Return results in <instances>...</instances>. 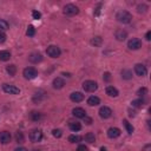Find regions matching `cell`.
<instances>
[{"label": "cell", "instance_id": "25", "mask_svg": "<svg viewBox=\"0 0 151 151\" xmlns=\"http://www.w3.org/2000/svg\"><path fill=\"white\" fill-rule=\"evenodd\" d=\"M102 43H103V39L100 38V37H94V38H92L91 39V44L93 45V46H100L102 45Z\"/></svg>", "mask_w": 151, "mask_h": 151}, {"label": "cell", "instance_id": "18", "mask_svg": "<svg viewBox=\"0 0 151 151\" xmlns=\"http://www.w3.org/2000/svg\"><path fill=\"white\" fill-rule=\"evenodd\" d=\"M106 94H107V96L109 97H117L118 96V94H119V92H118V90L116 89V87L115 86H107L106 87Z\"/></svg>", "mask_w": 151, "mask_h": 151}, {"label": "cell", "instance_id": "26", "mask_svg": "<svg viewBox=\"0 0 151 151\" xmlns=\"http://www.w3.org/2000/svg\"><path fill=\"white\" fill-rule=\"evenodd\" d=\"M122 77L124 79H126V80H129V79L132 78V72H131L130 70H123L122 71Z\"/></svg>", "mask_w": 151, "mask_h": 151}, {"label": "cell", "instance_id": "8", "mask_svg": "<svg viewBox=\"0 0 151 151\" xmlns=\"http://www.w3.org/2000/svg\"><path fill=\"white\" fill-rule=\"evenodd\" d=\"M128 47L130 50H139L140 47H142V42L139 40L138 38H132V39H130L129 40V43H128Z\"/></svg>", "mask_w": 151, "mask_h": 151}, {"label": "cell", "instance_id": "27", "mask_svg": "<svg viewBox=\"0 0 151 151\" xmlns=\"http://www.w3.org/2000/svg\"><path fill=\"white\" fill-rule=\"evenodd\" d=\"M123 124H124V126H125V129H126V131H128L130 135L133 132V126L128 122V121H126V119H124V121H123Z\"/></svg>", "mask_w": 151, "mask_h": 151}, {"label": "cell", "instance_id": "19", "mask_svg": "<svg viewBox=\"0 0 151 151\" xmlns=\"http://www.w3.org/2000/svg\"><path fill=\"white\" fill-rule=\"evenodd\" d=\"M87 104L90 106H97L100 104V99L97 96H91V97H89V99H87Z\"/></svg>", "mask_w": 151, "mask_h": 151}, {"label": "cell", "instance_id": "30", "mask_svg": "<svg viewBox=\"0 0 151 151\" xmlns=\"http://www.w3.org/2000/svg\"><path fill=\"white\" fill-rule=\"evenodd\" d=\"M15 140H17L18 143H24V140H25V137H24L22 132L18 131L17 133H15Z\"/></svg>", "mask_w": 151, "mask_h": 151}, {"label": "cell", "instance_id": "13", "mask_svg": "<svg viewBox=\"0 0 151 151\" xmlns=\"http://www.w3.org/2000/svg\"><path fill=\"white\" fill-rule=\"evenodd\" d=\"M52 85H53L54 89H57V90L63 89V87H64V85H65V80L63 78H60V77H57V78L53 79Z\"/></svg>", "mask_w": 151, "mask_h": 151}, {"label": "cell", "instance_id": "20", "mask_svg": "<svg viewBox=\"0 0 151 151\" xmlns=\"http://www.w3.org/2000/svg\"><path fill=\"white\" fill-rule=\"evenodd\" d=\"M11 58V53L9 51H0V60L3 61H7Z\"/></svg>", "mask_w": 151, "mask_h": 151}, {"label": "cell", "instance_id": "24", "mask_svg": "<svg viewBox=\"0 0 151 151\" xmlns=\"http://www.w3.org/2000/svg\"><path fill=\"white\" fill-rule=\"evenodd\" d=\"M132 106L133 107H137V109H140L143 105H144V100L143 99H135V100H132Z\"/></svg>", "mask_w": 151, "mask_h": 151}, {"label": "cell", "instance_id": "15", "mask_svg": "<svg viewBox=\"0 0 151 151\" xmlns=\"http://www.w3.org/2000/svg\"><path fill=\"white\" fill-rule=\"evenodd\" d=\"M72 113L77 118H84V117H86V111L84 109H82V107H76V109H73L72 110Z\"/></svg>", "mask_w": 151, "mask_h": 151}, {"label": "cell", "instance_id": "37", "mask_svg": "<svg viewBox=\"0 0 151 151\" xmlns=\"http://www.w3.org/2000/svg\"><path fill=\"white\" fill-rule=\"evenodd\" d=\"M103 79H104L105 82H110V79H111V75L109 72H105L104 76H103Z\"/></svg>", "mask_w": 151, "mask_h": 151}, {"label": "cell", "instance_id": "33", "mask_svg": "<svg viewBox=\"0 0 151 151\" xmlns=\"http://www.w3.org/2000/svg\"><path fill=\"white\" fill-rule=\"evenodd\" d=\"M26 34H27L28 37H33V36L36 34V28H34L33 26H28V28H27V32H26Z\"/></svg>", "mask_w": 151, "mask_h": 151}, {"label": "cell", "instance_id": "42", "mask_svg": "<svg viewBox=\"0 0 151 151\" xmlns=\"http://www.w3.org/2000/svg\"><path fill=\"white\" fill-rule=\"evenodd\" d=\"M145 39H146V40L149 42L150 40V39H151V32H150V31H149V32L146 33V36H145Z\"/></svg>", "mask_w": 151, "mask_h": 151}, {"label": "cell", "instance_id": "38", "mask_svg": "<svg viewBox=\"0 0 151 151\" xmlns=\"http://www.w3.org/2000/svg\"><path fill=\"white\" fill-rule=\"evenodd\" d=\"M6 40V34L4 32H0V44L4 43Z\"/></svg>", "mask_w": 151, "mask_h": 151}, {"label": "cell", "instance_id": "16", "mask_svg": "<svg viewBox=\"0 0 151 151\" xmlns=\"http://www.w3.org/2000/svg\"><path fill=\"white\" fill-rule=\"evenodd\" d=\"M115 37H116L117 40L123 42V40H125V39H126V37H128V33H126V31H124V30H117Z\"/></svg>", "mask_w": 151, "mask_h": 151}, {"label": "cell", "instance_id": "39", "mask_svg": "<svg viewBox=\"0 0 151 151\" xmlns=\"http://www.w3.org/2000/svg\"><path fill=\"white\" fill-rule=\"evenodd\" d=\"M77 151H87V146H85V145H79L78 146V149H77Z\"/></svg>", "mask_w": 151, "mask_h": 151}, {"label": "cell", "instance_id": "5", "mask_svg": "<svg viewBox=\"0 0 151 151\" xmlns=\"http://www.w3.org/2000/svg\"><path fill=\"white\" fill-rule=\"evenodd\" d=\"M78 12H79V9L73 4H69L64 6V14L66 15H76Z\"/></svg>", "mask_w": 151, "mask_h": 151}, {"label": "cell", "instance_id": "3", "mask_svg": "<svg viewBox=\"0 0 151 151\" xmlns=\"http://www.w3.org/2000/svg\"><path fill=\"white\" fill-rule=\"evenodd\" d=\"M83 89L86 92H94L98 89V84L94 80H86L83 83Z\"/></svg>", "mask_w": 151, "mask_h": 151}, {"label": "cell", "instance_id": "28", "mask_svg": "<svg viewBox=\"0 0 151 151\" xmlns=\"http://www.w3.org/2000/svg\"><path fill=\"white\" fill-rule=\"evenodd\" d=\"M82 140V137L78 136V135H71V136L69 137V142L70 143H78Z\"/></svg>", "mask_w": 151, "mask_h": 151}, {"label": "cell", "instance_id": "41", "mask_svg": "<svg viewBox=\"0 0 151 151\" xmlns=\"http://www.w3.org/2000/svg\"><path fill=\"white\" fill-rule=\"evenodd\" d=\"M14 151H27V149L26 148H24V146H19V148H17Z\"/></svg>", "mask_w": 151, "mask_h": 151}, {"label": "cell", "instance_id": "1", "mask_svg": "<svg viewBox=\"0 0 151 151\" xmlns=\"http://www.w3.org/2000/svg\"><path fill=\"white\" fill-rule=\"evenodd\" d=\"M116 18L119 22H123V24H129L131 20H132V15L128 12V11H121L118 12Z\"/></svg>", "mask_w": 151, "mask_h": 151}, {"label": "cell", "instance_id": "7", "mask_svg": "<svg viewBox=\"0 0 151 151\" xmlns=\"http://www.w3.org/2000/svg\"><path fill=\"white\" fill-rule=\"evenodd\" d=\"M42 138H43V133H42L40 130L34 129V130L31 131V133H30V139H31V142L38 143V142L42 140Z\"/></svg>", "mask_w": 151, "mask_h": 151}, {"label": "cell", "instance_id": "11", "mask_svg": "<svg viewBox=\"0 0 151 151\" xmlns=\"http://www.w3.org/2000/svg\"><path fill=\"white\" fill-rule=\"evenodd\" d=\"M70 99L75 103H80L84 100V94L82 92H73L70 94Z\"/></svg>", "mask_w": 151, "mask_h": 151}, {"label": "cell", "instance_id": "23", "mask_svg": "<svg viewBox=\"0 0 151 151\" xmlns=\"http://www.w3.org/2000/svg\"><path fill=\"white\" fill-rule=\"evenodd\" d=\"M6 71L10 76H14L15 73H17V66L15 65H9V66H6Z\"/></svg>", "mask_w": 151, "mask_h": 151}, {"label": "cell", "instance_id": "35", "mask_svg": "<svg viewBox=\"0 0 151 151\" xmlns=\"http://www.w3.org/2000/svg\"><path fill=\"white\" fill-rule=\"evenodd\" d=\"M32 17H33V19H40L42 18V13L39 12V11H33L32 12Z\"/></svg>", "mask_w": 151, "mask_h": 151}, {"label": "cell", "instance_id": "6", "mask_svg": "<svg viewBox=\"0 0 151 151\" xmlns=\"http://www.w3.org/2000/svg\"><path fill=\"white\" fill-rule=\"evenodd\" d=\"M3 90L6 93H9V94H19L20 93L19 87L14 86V85H10V84H4L3 85Z\"/></svg>", "mask_w": 151, "mask_h": 151}, {"label": "cell", "instance_id": "2", "mask_svg": "<svg viewBox=\"0 0 151 151\" xmlns=\"http://www.w3.org/2000/svg\"><path fill=\"white\" fill-rule=\"evenodd\" d=\"M46 53L49 57L51 58H58L59 55L61 54V51L58 46H55V45H50L49 47H47V50H46Z\"/></svg>", "mask_w": 151, "mask_h": 151}, {"label": "cell", "instance_id": "31", "mask_svg": "<svg viewBox=\"0 0 151 151\" xmlns=\"http://www.w3.org/2000/svg\"><path fill=\"white\" fill-rule=\"evenodd\" d=\"M10 28V25H9V22H7L6 20L4 19H0V30H9Z\"/></svg>", "mask_w": 151, "mask_h": 151}, {"label": "cell", "instance_id": "32", "mask_svg": "<svg viewBox=\"0 0 151 151\" xmlns=\"http://www.w3.org/2000/svg\"><path fill=\"white\" fill-rule=\"evenodd\" d=\"M146 10H148V6H146L145 4L138 5V7H137V11H138V13H145V12H146Z\"/></svg>", "mask_w": 151, "mask_h": 151}, {"label": "cell", "instance_id": "29", "mask_svg": "<svg viewBox=\"0 0 151 151\" xmlns=\"http://www.w3.org/2000/svg\"><path fill=\"white\" fill-rule=\"evenodd\" d=\"M31 119H32V121H34V122H38L39 119L42 118V115L39 113V112H36V111H33V112H31Z\"/></svg>", "mask_w": 151, "mask_h": 151}, {"label": "cell", "instance_id": "44", "mask_svg": "<svg viewBox=\"0 0 151 151\" xmlns=\"http://www.w3.org/2000/svg\"><path fill=\"white\" fill-rule=\"evenodd\" d=\"M100 151H106V149L105 148H100Z\"/></svg>", "mask_w": 151, "mask_h": 151}, {"label": "cell", "instance_id": "17", "mask_svg": "<svg viewBox=\"0 0 151 151\" xmlns=\"http://www.w3.org/2000/svg\"><path fill=\"white\" fill-rule=\"evenodd\" d=\"M28 59H30V61L31 63H33V64H37V63H40L42 60H43V55L40 54V53H32L28 57Z\"/></svg>", "mask_w": 151, "mask_h": 151}, {"label": "cell", "instance_id": "14", "mask_svg": "<svg viewBox=\"0 0 151 151\" xmlns=\"http://www.w3.org/2000/svg\"><path fill=\"white\" fill-rule=\"evenodd\" d=\"M121 130H119L118 128H110L107 130V136L110 138H118L119 136H121Z\"/></svg>", "mask_w": 151, "mask_h": 151}, {"label": "cell", "instance_id": "10", "mask_svg": "<svg viewBox=\"0 0 151 151\" xmlns=\"http://www.w3.org/2000/svg\"><path fill=\"white\" fill-rule=\"evenodd\" d=\"M99 116L103 118V119H107L112 116V110L107 106H102L99 109Z\"/></svg>", "mask_w": 151, "mask_h": 151}, {"label": "cell", "instance_id": "40", "mask_svg": "<svg viewBox=\"0 0 151 151\" xmlns=\"http://www.w3.org/2000/svg\"><path fill=\"white\" fill-rule=\"evenodd\" d=\"M84 119H85V123H86L87 125H90V124L92 123V119L89 118V117H84Z\"/></svg>", "mask_w": 151, "mask_h": 151}, {"label": "cell", "instance_id": "12", "mask_svg": "<svg viewBox=\"0 0 151 151\" xmlns=\"http://www.w3.org/2000/svg\"><path fill=\"white\" fill-rule=\"evenodd\" d=\"M11 142V133L9 131H3L0 133V143L3 144H9Z\"/></svg>", "mask_w": 151, "mask_h": 151}, {"label": "cell", "instance_id": "36", "mask_svg": "<svg viewBox=\"0 0 151 151\" xmlns=\"http://www.w3.org/2000/svg\"><path fill=\"white\" fill-rule=\"evenodd\" d=\"M146 92H148V90L145 89V87H142V89L138 90L137 94H138V96H144V94H146Z\"/></svg>", "mask_w": 151, "mask_h": 151}, {"label": "cell", "instance_id": "22", "mask_svg": "<svg viewBox=\"0 0 151 151\" xmlns=\"http://www.w3.org/2000/svg\"><path fill=\"white\" fill-rule=\"evenodd\" d=\"M85 140L87 143H90V144H92V143L96 142V137H94V135L92 132H89V133L85 135Z\"/></svg>", "mask_w": 151, "mask_h": 151}, {"label": "cell", "instance_id": "21", "mask_svg": "<svg viewBox=\"0 0 151 151\" xmlns=\"http://www.w3.org/2000/svg\"><path fill=\"white\" fill-rule=\"evenodd\" d=\"M69 126H70V129L72 130V131H79V130L82 129L80 123H78V122H70Z\"/></svg>", "mask_w": 151, "mask_h": 151}, {"label": "cell", "instance_id": "45", "mask_svg": "<svg viewBox=\"0 0 151 151\" xmlns=\"http://www.w3.org/2000/svg\"><path fill=\"white\" fill-rule=\"evenodd\" d=\"M34 151H39V150H34Z\"/></svg>", "mask_w": 151, "mask_h": 151}, {"label": "cell", "instance_id": "43", "mask_svg": "<svg viewBox=\"0 0 151 151\" xmlns=\"http://www.w3.org/2000/svg\"><path fill=\"white\" fill-rule=\"evenodd\" d=\"M99 12H100V6L98 7L97 10H96V13H94V15H98V14H99Z\"/></svg>", "mask_w": 151, "mask_h": 151}, {"label": "cell", "instance_id": "34", "mask_svg": "<svg viewBox=\"0 0 151 151\" xmlns=\"http://www.w3.org/2000/svg\"><path fill=\"white\" fill-rule=\"evenodd\" d=\"M52 135L55 137V138H60L61 137V135H63V132H61V130L60 129H54L53 131H52Z\"/></svg>", "mask_w": 151, "mask_h": 151}, {"label": "cell", "instance_id": "4", "mask_svg": "<svg viewBox=\"0 0 151 151\" xmlns=\"http://www.w3.org/2000/svg\"><path fill=\"white\" fill-rule=\"evenodd\" d=\"M22 75L26 79H34L38 76V71L34 67H26L25 70H24Z\"/></svg>", "mask_w": 151, "mask_h": 151}, {"label": "cell", "instance_id": "9", "mask_svg": "<svg viewBox=\"0 0 151 151\" xmlns=\"http://www.w3.org/2000/svg\"><path fill=\"white\" fill-rule=\"evenodd\" d=\"M135 73H136L138 77H144L148 73V70L143 64H136L135 65Z\"/></svg>", "mask_w": 151, "mask_h": 151}]
</instances>
